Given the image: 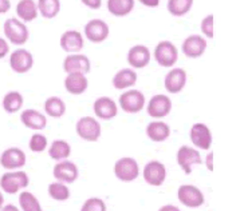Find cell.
<instances>
[{
  "instance_id": "6da1fadb",
  "label": "cell",
  "mask_w": 252,
  "mask_h": 211,
  "mask_svg": "<svg viewBox=\"0 0 252 211\" xmlns=\"http://www.w3.org/2000/svg\"><path fill=\"white\" fill-rule=\"evenodd\" d=\"M3 29H4L5 38L8 39L12 44L22 46V44H25L29 40L30 32L27 26L23 22L15 19V18L5 20Z\"/></svg>"
},
{
  "instance_id": "7a4b0ae2",
  "label": "cell",
  "mask_w": 252,
  "mask_h": 211,
  "mask_svg": "<svg viewBox=\"0 0 252 211\" xmlns=\"http://www.w3.org/2000/svg\"><path fill=\"white\" fill-rule=\"evenodd\" d=\"M29 175L25 171H8L0 178V187L7 194H16L20 188L29 186Z\"/></svg>"
},
{
  "instance_id": "3957f363",
  "label": "cell",
  "mask_w": 252,
  "mask_h": 211,
  "mask_svg": "<svg viewBox=\"0 0 252 211\" xmlns=\"http://www.w3.org/2000/svg\"><path fill=\"white\" fill-rule=\"evenodd\" d=\"M78 136L88 142H97L101 136V125L93 116H83L77 122L75 126Z\"/></svg>"
},
{
  "instance_id": "277c9868",
  "label": "cell",
  "mask_w": 252,
  "mask_h": 211,
  "mask_svg": "<svg viewBox=\"0 0 252 211\" xmlns=\"http://www.w3.org/2000/svg\"><path fill=\"white\" fill-rule=\"evenodd\" d=\"M155 59L161 67H172L179 59V51L172 42L162 40L156 46Z\"/></svg>"
},
{
  "instance_id": "5b68a950",
  "label": "cell",
  "mask_w": 252,
  "mask_h": 211,
  "mask_svg": "<svg viewBox=\"0 0 252 211\" xmlns=\"http://www.w3.org/2000/svg\"><path fill=\"white\" fill-rule=\"evenodd\" d=\"M114 174L122 182H131L140 175V167L136 159L126 157L117 160L114 164Z\"/></svg>"
},
{
  "instance_id": "8992f818",
  "label": "cell",
  "mask_w": 252,
  "mask_h": 211,
  "mask_svg": "<svg viewBox=\"0 0 252 211\" xmlns=\"http://www.w3.org/2000/svg\"><path fill=\"white\" fill-rule=\"evenodd\" d=\"M120 106L127 114H137L145 107V95L140 90H129L120 96Z\"/></svg>"
},
{
  "instance_id": "52a82bcc",
  "label": "cell",
  "mask_w": 252,
  "mask_h": 211,
  "mask_svg": "<svg viewBox=\"0 0 252 211\" xmlns=\"http://www.w3.org/2000/svg\"><path fill=\"white\" fill-rule=\"evenodd\" d=\"M177 198L179 201L187 207L194 209V207L203 206L205 198L204 194L200 191V188H197L193 185H183L180 186L179 191H177Z\"/></svg>"
},
{
  "instance_id": "ba28073f",
  "label": "cell",
  "mask_w": 252,
  "mask_h": 211,
  "mask_svg": "<svg viewBox=\"0 0 252 211\" xmlns=\"http://www.w3.org/2000/svg\"><path fill=\"white\" fill-rule=\"evenodd\" d=\"M90 59L83 53H70L63 60V70L67 74H83L90 72Z\"/></svg>"
},
{
  "instance_id": "9c48e42d",
  "label": "cell",
  "mask_w": 252,
  "mask_h": 211,
  "mask_svg": "<svg viewBox=\"0 0 252 211\" xmlns=\"http://www.w3.org/2000/svg\"><path fill=\"white\" fill-rule=\"evenodd\" d=\"M146 111L152 118H156V119L165 118L169 115V112L172 111V101L169 96L157 94L149 101L146 106Z\"/></svg>"
},
{
  "instance_id": "30bf717a",
  "label": "cell",
  "mask_w": 252,
  "mask_h": 211,
  "mask_svg": "<svg viewBox=\"0 0 252 211\" xmlns=\"http://www.w3.org/2000/svg\"><path fill=\"white\" fill-rule=\"evenodd\" d=\"M32 66H34V56L25 48H18L10 55V67L16 74H26L32 68Z\"/></svg>"
},
{
  "instance_id": "8fae6325",
  "label": "cell",
  "mask_w": 252,
  "mask_h": 211,
  "mask_svg": "<svg viewBox=\"0 0 252 211\" xmlns=\"http://www.w3.org/2000/svg\"><path fill=\"white\" fill-rule=\"evenodd\" d=\"M177 163L183 168V171L189 175L192 173V164H201L203 159L196 149H192L189 146H181L177 151Z\"/></svg>"
},
{
  "instance_id": "7c38bea8",
  "label": "cell",
  "mask_w": 252,
  "mask_h": 211,
  "mask_svg": "<svg viewBox=\"0 0 252 211\" xmlns=\"http://www.w3.org/2000/svg\"><path fill=\"white\" fill-rule=\"evenodd\" d=\"M109 26L101 19H93L85 26V35L92 43H102L109 36Z\"/></svg>"
},
{
  "instance_id": "4fadbf2b",
  "label": "cell",
  "mask_w": 252,
  "mask_h": 211,
  "mask_svg": "<svg viewBox=\"0 0 252 211\" xmlns=\"http://www.w3.org/2000/svg\"><path fill=\"white\" fill-rule=\"evenodd\" d=\"M0 164L5 170H16L26 164V154L18 147H11L4 150L0 155Z\"/></svg>"
},
{
  "instance_id": "5bb4252c",
  "label": "cell",
  "mask_w": 252,
  "mask_h": 211,
  "mask_svg": "<svg viewBox=\"0 0 252 211\" xmlns=\"http://www.w3.org/2000/svg\"><path fill=\"white\" fill-rule=\"evenodd\" d=\"M144 181L151 186H161L166 178V168L158 160H152L146 164L142 171Z\"/></svg>"
},
{
  "instance_id": "9a60e30c",
  "label": "cell",
  "mask_w": 252,
  "mask_h": 211,
  "mask_svg": "<svg viewBox=\"0 0 252 211\" xmlns=\"http://www.w3.org/2000/svg\"><path fill=\"white\" fill-rule=\"evenodd\" d=\"M187 84V71L184 68H173L170 70L164 79L165 90L169 94H179L184 90Z\"/></svg>"
},
{
  "instance_id": "2e32d148",
  "label": "cell",
  "mask_w": 252,
  "mask_h": 211,
  "mask_svg": "<svg viewBox=\"0 0 252 211\" xmlns=\"http://www.w3.org/2000/svg\"><path fill=\"white\" fill-rule=\"evenodd\" d=\"M94 114L102 120H110L118 114V106L109 96H99L94 102Z\"/></svg>"
},
{
  "instance_id": "e0dca14e",
  "label": "cell",
  "mask_w": 252,
  "mask_h": 211,
  "mask_svg": "<svg viewBox=\"0 0 252 211\" xmlns=\"http://www.w3.org/2000/svg\"><path fill=\"white\" fill-rule=\"evenodd\" d=\"M190 140L192 143L201 150H208L212 144V132L207 125L196 123L190 129Z\"/></svg>"
},
{
  "instance_id": "ac0fdd59",
  "label": "cell",
  "mask_w": 252,
  "mask_h": 211,
  "mask_svg": "<svg viewBox=\"0 0 252 211\" xmlns=\"http://www.w3.org/2000/svg\"><path fill=\"white\" fill-rule=\"evenodd\" d=\"M53 174L55 179L62 183H74L79 175L77 164L70 160H62L55 164Z\"/></svg>"
},
{
  "instance_id": "d6986e66",
  "label": "cell",
  "mask_w": 252,
  "mask_h": 211,
  "mask_svg": "<svg viewBox=\"0 0 252 211\" xmlns=\"http://www.w3.org/2000/svg\"><path fill=\"white\" fill-rule=\"evenodd\" d=\"M181 50L188 58H200L207 50V40L200 35H190L183 42Z\"/></svg>"
},
{
  "instance_id": "ffe728a7",
  "label": "cell",
  "mask_w": 252,
  "mask_h": 211,
  "mask_svg": "<svg viewBox=\"0 0 252 211\" xmlns=\"http://www.w3.org/2000/svg\"><path fill=\"white\" fill-rule=\"evenodd\" d=\"M151 62V51L146 46L137 44L129 50L127 53V63L133 68H144Z\"/></svg>"
},
{
  "instance_id": "44dd1931",
  "label": "cell",
  "mask_w": 252,
  "mask_h": 211,
  "mask_svg": "<svg viewBox=\"0 0 252 211\" xmlns=\"http://www.w3.org/2000/svg\"><path fill=\"white\" fill-rule=\"evenodd\" d=\"M61 47L63 51L70 53H78L83 48V36L75 29L63 32L61 36Z\"/></svg>"
},
{
  "instance_id": "7402d4cb",
  "label": "cell",
  "mask_w": 252,
  "mask_h": 211,
  "mask_svg": "<svg viewBox=\"0 0 252 211\" xmlns=\"http://www.w3.org/2000/svg\"><path fill=\"white\" fill-rule=\"evenodd\" d=\"M20 122L27 129L31 130H43L47 126V118L42 112H39L38 110H34V108L23 111L20 115Z\"/></svg>"
},
{
  "instance_id": "603a6c76",
  "label": "cell",
  "mask_w": 252,
  "mask_h": 211,
  "mask_svg": "<svg viewBox=\"0 0 252 211\" xmlns=\"http://www.w3.org/2000/svg\"><path fill=\"white\" fill-rule=\"evenodd\" d=\"M89 80L83 74H68L64 79V88L71 95H81L88 90Z\"/></svg>"
},
{
  "instance_id": "cb8c5ba5",
  "label": "cell",
  "mask_w": 252,
  "mask_h": 211,
  "mask_svg": "<svg viewBox=\"0 0 252 211\" xmlns=\"http://www.w3.org/2000/svg\"><path fill=\"white\" fill-rule=\"evenodd\" d=\"M113 86L117 90H125L137 83V72L131 68H122L113 77Z\"/></svg>"
},
{
  "instance_id": "d4e9b609",
  "label": "cell",
  "mask_w": 252,
  "mask_h": 211,
  "mask_svg": "<svg viewBox=\"0 0 252 211\" xmlns=\"http://www.w3.org/2000/svg\"><path fill=\"white\" fill-rule=\"evenodd\" d=\"M146 135L153 142H164V140L169 138L170 127L165 122L156 120V122H152V123L148 125V127H146Z\"/></svg>"
},
{
  "instance_id": "484cf974",
  "label": "cell",
  "mask_w": 252,
  "mask_h": 211,
  "mask_svg": "<svg viewBox=\"0 0 252 211\" xmlns=\"http://www.w3.org/2000/svg\"><path fill=\"white\" fill-rule=\"evenodd\" d=\"M38 5L34 0H19L16 4V14L23 22H32L38 16Z\"/></svg>"
},
{
  "instance_id": "4316f807",
  "label": "cell",
  "mask_w": 252,
  "mask_h": 211,
  "mask_svg": "<svg viewBox=\"0 0 252 211\" xmlns=\"http://www.w3.org/2000/svg\"><path fill=\"white\" fill-rule=\"evenodd\" d=\"M43 108L47 115L55 119H59L66 114V103L58 96H50L49 99H46Z\"/></svg>"
},
{
  "instance_id": "83f0119b",
  "label": "cell",
  "mask_w": 252,
  "mask_h": 211,
  "mask_svg": "<svg viewBox=\"0 0 252 211\" xmlns=\"http://www.w3.org/2000/svg\"><path fill=\"white\" fill-rule=\"evenodd\" d=\"M23 102H25L23 95L19 91H8L4 95V98H3L1 106H3L5 112L15 114V112H18L22 108Z\"/></svg>"
},
{
  "instance_id": "f1b7e54d",
  "label": "cell",
  "mask_w": 252,
  "mask_h": 211,
  "mask_svg": "<svg viewBox=\"0 0 252 211\" xmlns=\"http://www.w3.org/2000/svg\"><path fill=\"white\" fill-rule=\"evenodd\" d=\"M134 8V0H107V10L114 16H126Z\"/></svg>"
},
{
  "instance_id": "f546056e",
  "label": "cell",
  "mask_w": 252,
  "mask_h": 211,
  "mask_svg": "<svg viewBox=\"0 0 252 211\" xmlns=\"http://www.w3.org/2000/svg\"><path fill=\"white\" fill-rule=\"evenodd\" d=\"M38 11L44 19H54L61 11L59 0H38Z\"/></svg>"
},
{
  "instance_id": "4dcf8cb0",
  "label": "cell",
  "mask_w": 252,
  "mask_h": 211,
  "mask_svg": "<svg viewBox=\"0 0 252 211\" xmlns=\"http://www.w3.org/2000/svg\"><path fill=\"white\" fill-rule=\"evenodd\" d=\"M71 154V147L66 140H54L49 149V155L51 159L63 160L67 159Z\"/></svg>"
},
{
  "instance_id": "1f68e13d",
  "label": "cell",
  "mask_w": 252,
  "mask_h": 211,
  "mask_svg": "<svg viewBox=\"0 0 252 211\" xmlns=\"http://www.w3.org/2000/svg\"><path fill=\"white\" fill-rule=\"evenodd\" d=\"M193 5V0H168V11L173 16H184Z\"/></svg>"
},
{
  "instance_id": "d6a6232c",
  "label": "cell",
  "mask_w": 252,
  "mask_h": 211,
  "mask_svg": "<svg viewBox=\"0 0 252 211\" xmlns=\"http://www.w3.org/2000/svg\"><path fill=\"white\" fill-rule=\"evenodd\" d=\"M20 209L23 211H43L40 207L38 198L29 191H23L19 195Z\"/></svg>"
},
{
  "instance_id": "836d02e7",
  "label": "cell",
  "mask_w": 252,
  "mask_h": 211,
  "mask_svg": "<svg viewBox=\"0 0 252 211\" xmlns=\"http://www.w3.org/2000/svg\"><path fill=\"white\" fill-rule=\"evenodd\" d=\"M49 195L53 198L54 201L64 202L70 198V190L68 187L62 182L51 183L49 186Z\"/></svg>"
},
{
  "instance_id": "e575fe53",
  "label": "cell",
  "mask_w": 252,
  "mask_h": 211,
  "mask_svg": "<svg viewBox=\"0 0 252 211\" xmlns=\"http://www.w3.org/2000/svg\"><path fill=\"white\" fill-rule=\"evenodd\" d=\"M30 150L34 153H42L47 147V138L42 134H34L30 139Z\"/></svg>"
},
{
  "instance_id": "d590c367",
  "label": "cell",
  "mask_w": 252,
  "mask_h": 211,
  "mask_svg": "<svg viewBox=\"0 0 252 211\" xmlns=\"http://www.w3.org/2000/svg\"><path fill=\"white\" fill-rule=\"evenodd\" d=\"M81 211H106V205L99 198H90L83 203Z\"/></svg>"
},
{
  "instance_id": "8d00e7d4",
  "label": "cell",
  "mask_w": 252,
  "mask_h": 211,
  "mask_svg": "<svg viewBox=\"0 0 252 211\" xmlns=\"http://www.w3.org/2000/svg\"><path fill=\"white\" fill-rule=\"evenodd\" d=\"M201 31L207 38H214V15L209 14L208 16H205L201 22Z\"/></svg>"
},
{
  "instance_id": "74e56055",
  "label": "cell",
  "mask_w": 252,
  "mask_h": 211,
  "mask_svg": "<svg viewBox=\"0 0 252 211\" xmlns=\"http://www.w3.org/2000/svg\"><path fill=\"white\" fill-rule=\"evenodd\" d=\"M10 53V46L5 42L4 39L0 38V59H3L7 56V53Z\"/></svg>"
},
{
  "instance_id": "f35d334b",
  "label": "cell",
  "mask_w": 252,
  "mask_h": 211,
  "mask_svg": "<svg viewBox=\"0 0 252 211\" xmlns=\"http://www.w3.org/2000/svg\"><path fill=\"white\" fill-rule=\"evenodd\" d=\"M81 1L92 10H98L102 4V0H81Z\"/></svg>"
},
{
  "instance_id": "ab89813d",
  "label": "cell",
  "mask_w": 252,
  "mask_h": 211,
  "mask_svg": "<svg viewBox=\"0 0 252 211\" xmlns=\"http://www.w3.org/2000/svg\"><path fill=\"white\" fill-rule=\"evenodd\" d=\"M11 10L10 0H0V14H5Z\"/></svg>"
},
{
  "instance_id": "60d3db41",
  "label": "cell",
  "mask_w": 252,
  "mask_h": 211,
  "mask_svg": "<svg viewBox=\"0 0 252 211\" xmlns=\"http://www.w3.org/2000/svg\"><path fill=\"white\" fill-rule=\"evenodd\" d=\"M141 4L146 5V7H157L160 4V0H138Z\"/></svg>"
},
{
  "instance_id": "b9f144b4",
  "label": "cell",
  "mask_w": 252,
  "mask_h": 211,
  "mask_svg": "<svg viewBox=\"0 0 252 211\" xmlns=\"http://www.w3.org/2000/svg\"><path fill=\"white\" fill-rule=\"evenodd\" d=\"M212 159H214V153H209L208 157H207V162H205L209 171H214V164H212Z\"/></svg>"
},
{
  "instance_id": "7bdbcfd3",
  "label": "cell",
  "mask_w": 252,
  "mask_h": 211,
  "mask_svg": "<svg viewBox=\"0 0 252 211\" xmlns=\"http://www.w3.org/2000/svg\"><path fill=\"white\" fill-rule=\"evenodd\" d=\"M158 211H180V209L177 206H175V205H165Z\"/></svg>"
},
{
  "instance_id": "ee69618b",
  "label": "cell",
  "mask_w": 252,
  "mask_h": 211,
  "mask_svg": "<svg viewBox=\"0 0 252 211\" xmlns=\"http://www.w3.org/2000/svg\"><path fill=\"white\" fill-rule=\"evenodd\" d=\"M0 211H19V209L14 205H5V206L0 207Z\"/></svg>"
},
{
  "instance_id": "f6af8a7d",
  "label": "cell",
  "mask_w": 252,
  "mask_h": 211,
  "mask_svg": "<svg viewBox=\"0 0 252 211\" xmlns=\"http://www.w3.org/2000/svg\"><path fill=\"white\" fill-rule=\"evenodd\" d=\"M3 202H4V198H3V194L0 191V207L3 206Z\"/></svg>"
}]
</instances>
